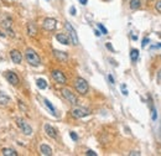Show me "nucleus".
Here are the masks:
<instances>
[{
  "mask_svg": "<svg viewBox=\"0 0 161 156\" xmlns=\"http://www.w3.org/2000/svg\"><path fill=\"white\" fill-rule=\"evenodd\" d=\"M155 9L157 10L159 13H161V0H160V2H157V3L155 4Z\"/></svg>",
  "mask_w": 161,
  "mask_h": 156,
  "instance_id": "bb28decb",
  "label": "nucleus"
},
{
  "mask_svg": "<svg viewBox=\"0 0 161 156\" xmlns=\"http://www.w3.org/2000/svg\"><path fill=\"white\" fill-rule=\"evenodd\" d=\"M42 26L46 31H53L57 27V20L53 19V17H47V19L44 20Z\"/></svg>",
  "mask_w": 161,
  "mask_h": 156,
  "instance_id": "39448f33",
  "label": "nucleus"
},
{
  "mask_svg": "<svg viewBox=\"0 0 161 156\" xmlns=\"http://www.w3.org/2000/svg\"><path fill=\"white\" fill-rule=\"evenodd\" d=\"M6 32H8V36H10V37H15V34H14V31L11 30V29H9V30H5Z\"/></svg>",
  "mask_w": 161,
  "mask_h": 156,
  "instance_id": "a878e982",
  "label": "nucleus"
},
{
  "mask_svg": "<svg viewBox=\"0 0 161 156\" xmlns=\"http://www.w3.org/2000/svg\"><path fill=\"white\" fill-rule=\"evenodd\" d=\"M122 90H123V94H124V96H128V90H126L125 88H122Z\"/></svg>",
  "mask_w": 161,
  "mask_h": 156,
  "instance_id": "e433bc0d",
  "label": "nucleus"
},
{
  "mask_svg": "<svg viewBox=\"0 0 161 156\" xmlns=\"http://www.w3.org/2000/svg\"><path fill=\"white\" fill-rule=\"evenodd\" d=\"M40 152H41L42 155H45V156H51L52 155V149L50 148L48 145L42 144L41 146H40Z\"/></svg>",
  "mask_w": 161,
  "mask_h": 156,
  "instance_id": "4468645a",
  "label": "nucleus"
},
{
  "mask_svg": "<svg viewBox=\"0 0 161 156\" xmlns=\"http://www.w3.org/2000/svg\"><path fill=\"white\" fill-rule=\"evenodd\" d=\"M94 34H96V36H100V35H102V34H100L98 30H96V31H94Z\"/></svg>",
  "mask_w": 161,
  "mask_h": 156,
  "instance_id": "4c0bfd02",
  "label": "nucleus"
},
{
  "mask_svg": "<svg viewBox=\"0 0 161 156\" xmlns=\"http://www.w3.org/2000/svg\"><path fill=\"white\" fill-rule=\"evenodd\" d=\"M27 34H29V36H31V37L37 35V29H36L35 24H32V23L27 24Z\"/></svg>",
  "mask_w": 161,
  "mask_h": 156,
  "instance_id": "2eb2a0df",
  "label": "nucleus"
},
{
  "mask_svg": "<svg viewBox=\"0 0 161 156\" xmlns=\"http://www.w3.org/2000/svg\"><path fill=\"white\" fill-rule=\"evenodd\" d=\"M25 57H26V61H27L31 66H34V67H37V66H40V63H41L40 56L36 54V51L32 50V48H26V51H25Z\"/></svg>",
  "mask_w": 161,
  "mask_h": 156,
  "instance_id": "f257e3e1",
  "label": "nucleus"
},
{
  "mask_svg": "<svg viewBox=\"0 0 161 156\" xmlns=\"http://www.w3.org/2000/svg\"><path fill=\"white\" fill-rule=\"evenodd\" d=\"M129 155H130V156H133V155H138V156H139V155H140V152H139V151H132Z\"/></svg>",
  "mask_w": 161,
  "mask_h": 156,
  "instance_id": "72a5a7b5",
  "label": "nucleus"
},
{
  "mask_svg": "<svg viewBox=\"0 0 161 156\" xmlns=\"http://www.w3.org/2000/svg\"><path fill=\"white\" fill-rule=\"evenodd\" d=\"M10 58H11V61L14 62V63L19 65V63H21V61H23V55H21L20 51L13 50L11 52H10Z\"/></svg>",
  "mask_w": 161,
  "mask_h": 156,
  "instance_id": "9d476101",
  "label": "nucleus"
},
{
  "mask_svg": "<svg viewBox=\"0 0 161 156\" xmlns=\"http://www.w3.org/2000/svg\"><path fill=\"white\" fill-rule=\"evenodd\" d=\"M15 120H16L17 127H19L20 129H21V131H23L25 135H29V136H30V135L32 134V128L30 127L29 124H27L23 118H16Z\"/></svg>",
  "mask_w": 161,
  "mask_h": 156,
  "instance_id": "7ed1b4c3",
  "label": "nucleus"
},
{
  "mask_svg": "<svg viewBox=\"0 0 161 156\" xmlns=\"http://www.w3.org/2000/svg\"><path fill=\"white\" fill-rule=\"evenodd\" d=\"M53 55L58 61H61V62H66L68 60V55L66 54V52H62V51L53 50Z\"/></svg>",
  "mask_w": 161,
  "mask_h": 156,
  "instance_id": "f8f14e48",
  "label": "nucleus"
},
{
  "mask_svg": "<svg viewBox=\"0 0 161 156\" xmlns=\"http://www.w3.org/2000/svg\"><path fill=\"white\" fill-rule=\"evenodd\" d=\"M2 27H4L5 30H9L13 27V20L11 19H5L2 21Z\"/></svg>",
  "mask_w": 161,
  "mask_h": 156,
  "instance_id": "a211bd4d",
  "label": "nucleus"
},
{
  "mask_svg": "<svg viewBox=\"0 0 161 156\" xmlns=\"http://www.w3.org/2000/svg\"><path fill=\"white\" fill-rule=\"evenodd\" d=\"M10 103V97H8L4 93H0V106H8Z\"/></svg>",
  "mask_w": 161,
  "mask_h": 156,
  "instance_id": "f3484780",
  "label": "nucleus"
},
{
  "mask_svg": "<svg viewBox=\"0 0 161 156\" xmlns=\"http://www.w3.org/2000/svg\"><path fill=\"white\" fill-rule=\"evenodd\" d=\"M105 46H107V48H108V50L114 51V48H113V46H112V45H110V42H107V45H105Z\"/></svg>",
  "mask_w": 161,
  "mask_h": 156,
  "instance_id": "2f4dec72",
  "label": "nucleus"
},
{
  "mask_svg": "<svg viewBox=\"0 0 161 156\" xmlns=\"http://www.w3.org/2000/svg\"><path fill=\"white\" fill-rule=\"evenodd\" d=\"M44 103H45V106H46L50 110H51V113L53 114V115H56V109H55V107L51 104V102H50L48 99H44Z\"/></svg>",
  "mask_w": 161,
  "mask_h": 156,
  "instance_id": "4be33fe9",
  "label": "nucleus"
},
{
  "mask_svg": "<svg viewBox=\"0 0 161 156\" xmlns=\"http://www.w3.org/2000/svg\"><path fill=\"white\" fill-rule=\"evenodd\" d=\"M108 78H109L110 83H112V84H114V78H113V76H112V75H109V76H108Z\"/></svg>",
  "mask_w": 161,
  "mask_h": 156,
  "instance_id": "473e14b6",
  "label": "nucleus"
},
{
  "mask_svg": "<svg viewBox=\"0 0 161 156\" xmlns=\"http://www.w3.org/2000/svg\"><path fill=\"white\" fill-rule=\"evenodd\" d=\"M56 38H57L58 42L62 44V45H69V44H71V40H69V37L66 34H57Z\"/></svg>",
  "mask_w": 161,
  "mask_h": 156,
  "instance_id": "ddd939ff",
  "label": "nucleus"
},
{
  "mask_svg": "<svg viewBox=\"0 0 161 156\" xmlns=\"http://www.w3.org/2000/svg\"><path fill=\"white\" fill-rule=\"evenodd\" d=\"M132 38H133V40H138V36H135V35H133V36H132Z\"/></svg>",
  "mask_w": 161,
  "mask_h": 156,
  "instance_id": "ea45409f",
  "label": "nucleus"
},
{
  "mask_svg": "<svg viewBox=\"0 0 161 156\" xmlns=\"http://www.w3.org/2000/svg\"><path fill=\"white\" fill-rule=\"evenodd\" d=\"M149 42H150V40H149V38H144V40H143L141 46H143V47H146V45H147Z\"/></svg>",
  "mask_w": 161,
  "mask_h": 156,
  "instance_id": "c756f323",
  "label": "nucleus"
},
{
  "mask_svg": "<svg viewBox=\"0 0 161 156\" xmlns=\"http://www.w3.org/2000/svg\"><path fill=\"white\" fill-rule=\"evenodd\" d=\"M86 154H87L88 156H97V152H94L93 150H88Z\"/></svg>",
  "mask_w": 161,
  "mask_h": 156,
  "instance_id": "c85d7f7f",
  "label": "nucleus"
},
{
  "mask_svg": "<svg viewBox=\"0 0 161 156\" xmlns=\"http://www.w3.org/2000/svg\"><path fill=\"white\" fill-rule=\"evenodd\" d=\"M45 133L48 135L50 138H52V139H56L57 138V131L53 127H51L50 124H45Z\"/></svg>",
  "mask_w": 161,
  "mask_h": 156,
  "instance_id": "9b49d317",
  "label": "nucleus"
},
{
  "mask_svg": "<svg viewBox=\"0 0 161 156\" xmlns=\"http://www.w3.org/2000/svg\"><path fill=\"white\" fill-rule=\"evenodd\" d=\"M62 94H63V97L71 103V104H77V97L74 96V93H72L69 89H67V88H65V89H62Z\"/></svg>",
  "mask_w": 161,
  "mask_h": 156,
  "instance_id": "1a4fd4ad",
  "label": "nucleus"
},
{
  "mask_svg": "<svg viewBox=\"0 0 161 156\" xmlns=\"http://www.w3.org/2000/svg\"><path fill=\"white\" fill-rule=\"evenodd\" d=\"M151 118H153V120H154V121L157 119V115H156V109H155L154 107H151Z\"/></svg>",
  "mask_w": 161,
  "mask_h": 156,
  "instance_id": "b1692460",
  "label": "nucleus"
},
{
  "mask_svg": "<svg viewBox=\"0 0 161 156\" xmlns=\"http://www.w3.org/2000/svg\"><path fill=\"white\" fill-rule=\"evenodd\" d=\"M130 58H132L133 62H136L139 58V50H136V48L132 50V52H130Z\"/></svg>",
  "mask_w": 161,
  "mask_h": 156,
  "instance_id": "412c9836",
  "label": "nucleus"
},
{
  "mask_svg": "<svg viewBox=\"0 0 161 156\" xmlns=\"http://www.w3.org/2000/svg\"><path fill=\"white\" fill-rule=\"evenodd\" d=\"M52 78L58 83V84H66V82H67L65 75L62 73L61 71H58V69H56V71L52 72Z\"/></svg>",
  "mask_w": 161,
  "mask_h": 156,
  "instance_id": "6e6552de",
  "label": "nucleus"
},
{
  "mask_svg": "<svg viewBox=\"0 0 161 156\" xmlns=\"http://www.w3.org/2000/svg\"><path fill=\"white\" fill-rule=\"evenodd\" d=\"M160 47H161V44H160V45H156V46H154L153 48H160Z\"/></svg>",
  "mask_w": 161,
  "mask_h": 156,
  "instance_id": "58836bf2",
  "label": "nucleus"
},
{
  "mask_svg": "<svg viewBox=\"0 0 161 156\" xmlns=\"http://www.w3.org/2000/svg\"><path fill=\"white\" fill-rule=\"evenodd\" d=\"M140 6H141V2L140 0H132L130 2V9L132 10H138L140 9Z\"/></svg>",
  "mask_w": 161,
  "mask_h": 156,
  "instance_id": "aec40b11",
  "label": "nucleus"
},
{
  "mask_svg": "<svg viewBox=\"0 0 161 156\" xmlns=\"http://www.w3.org/2000/svg\"><path fill=\"white\" fill-rule=\"evenodd\" d=\"M90 114V112L88 110V109H86V108H80V107H78V108H74V109H72V115L74 117V118H84V117H87V115H89Z\"/></svg>",
  "mask_w": 161,
  "mask_h": 156,
  "instance_id": "423d86ee",
  "label": "nucleus"
},
{
  "mask_svg": "<svg viewBox=\"0 0 161 156\" xmlns=\"http://www.w3.org/2000/svg\"><path fill=\"white\" fill-rule=\"evenodd\" d=\"M98 27H99V30H100V31H102V34H104V35H107V34H108L107 29H105V27H104L102 24H98Z\"/></svg>",
  "mask_w": 161,
  "mask_h": 156,
  "instance_id": "393cba45",
  "label": "nucleus"
},
{
  "mask_svg": "<svg viewBox=\"0 0 161 156\" xmlns=\"http://www.w3.org/2000/svg\"><path fill=\"white\" fill-rule=\"evenodd\" d=\"M17 106H19V108H20V110H21V112H27V107H26V104L24 102L19 100L17 102Z\"/></svg>",
  "mask_w": 161,
  "mask_h": 156,
  "instance_id": "5701e85b",
  "label": "nucleus"
},
{
  "mask_svg": "<svg viewBox=\"0 0 161 156\" xmlns=\"http://www.w3.org/2000/svg\"><path fill=\"white\" fill-rule=\"evenodd\" d=\"M69 13H71V15H76V8L71 6V9H69Z\"/></svg>",
  "mask_w": 161,
  "mask_h": 156,
  "instance_id": "7c9ffc66",
  "label": "nucleus"
},
{
  "mask_svg": "<svg viewBox=\"0 0 161 156\" xmlns=\"http://www.w3.org/2000/svg\"><path fill=\"white\" fill-rule=\"evenodd\" d=\"M65 27H66V30L68 31V37H69V40H71V42H72L73 45H78V44H79V40H78V36H77L76 30L72 27V25L69 24V23H66V24H65Z\"/></svg>",
  "mask_w": 161,
  "mask_h": 156,
  "instance_id": "20e7f679",
  "label": "nucleus"
},
{
  "mask_svg": "<svg viewBox=\"0 0 161 156\" xmlns=\"http://www.w3.org/2000/svg\"><path fill=\"white\" fill-rule=\"evenodd\" d=\"M79 3L82 4V5H86V4L88 3V0H79Z\"/></svg>",
  "mask_w": 161,
  "mask_h": 156,
  "instance_id": "c9c22d12",
  "label": "nucleus"
},
{
  "mask_svg": "<svg viewBox=\"0 0 161 156\" xmlns=\"http://www.w3.org/2000/svg\"><path fill=\"white\" fill-rule=\"evenodd\" d=\"M69 135H71V138H72L74 141H77V140H78V136H77V134H76L74 131H71V133H69Z\"/></svg>",
  "mask_w": 161,
  "mask_h": 156,
  "instance_id": "cd10ccee",
  "label": "nucleus"
},
{
  "mask_svg": "<svg viewBox=\"0 0 161 156\" xmlns=\"http://www.w3.org/2000/svg\"><path fill=\"white\" fill-rule=\"evenodd\" d=\"M36 84H37V87H38L40 89H46V88H47V82H46L44 78H38V79L36 81Z\"/></svg>",
  "mask_w": 161,
  "mask_h": 156,
  "instance_id": "6ab92c4d",
  "label": "nucleus"
},
{
  "mask_svg": "<svg viewBox=\"0 0 161 156\" xmlns=\"http://www.w3.org/2000/svg\"><path fill=\"white\" fill-rule=\"evenodd\" d=\"M5 78L8 79V82L10 83V84H13V86H17V84H19V82H20L17 75L14 73V72H11V71L5 72Z\"/></svg>",
  "mask_w": 161,
  "mask_h": 156,
  "instance_id": "0eeeda50",
  "label": "nucleus"
},
{
  "mask_svg": "<svg viewBox=\"0 0 161 156\" xmlns=\"http://www.w3.org/2000/svg\"><path fill=\"white\" fill-rule=\"evenodd\" d=\"M2 154H3L4 156H17V152H16L14 149H10V148H5V149H3Z\"/></svg>",
  "mask_w": 161,
  "mask_h": 156,
  "instance_id": "dca6fc26",
  "label": "nucleus"
},
{
  "mask_svg": "<svg viewBox=\"0 0 161 156\" xmlns=\"http://www.w3.org/2000/svg\"><path fill=\"white\" fill-rule=\"evenodd\" d=\"M74 87H76V90L79 93V94H82V96L87 94V93H88V89H89L87 81H86L84 78H82V77H78V78L76 79Z\"/></svg>",
  "mask_w": 161,
  "mask_h": 156,
  "instance_id": "f03ea898",
  "label": "nucleus"
},
{
  "mask_svg": "<svg viewBox=\"0 0 161 156\" xmlns=\"http://www.w3.org/2000/svg\"><path fill=\"white\" fill-rule=\"evenodd\" d=\"M157 81L161 82V69L159 71V73H157Z\"/></svg>",
  "mask_w": 161,
  "mask_h": 156,
  "instance_id": "f704fd0d",
  "label": "nucleus"
}]
</instances>
